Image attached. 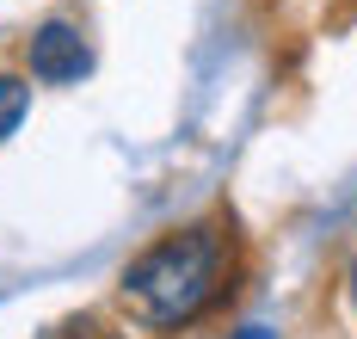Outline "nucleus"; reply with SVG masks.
<instances>
[{"label":"nucleus","mask_w":357,"mask_h":339,"mask_svg":"<svg viewBox=\"0 0 357 339\" xmlns=\"http://www.w3.org/2000/svg\"><path fill=\"white\" fill-rule=\"evenodd\" d=\"M241 278V234L222 216L185 223L148 241L117 278V302L142 333H185L234 296Z\"/></svg>","instance_id":"f257e3e1"},{"label":"nucleus","mask_w":357,"mask_h":339,"mask_svg":"<svg viewBox=\"0 0 357 339\" xmlns=\"http://www.w3.org/2000/svg\"><path fill=\"white\" fill-rule=\"evenodd\" d=\"M25 68L43 86H68V80H80L93 68V43H86V31L74 19L56 13V19H43L31 38H25Z\"/></svg>","instance_id":"f03ea898"},{"label":"nucleus","mask_w":357,"mask_h":339,"mask_svg":"<svg viewBox=\"0 0 357 339\" xmlns=\"http://www.w3.org/2000/svg\"><path fill=\"white\" fill-rule=\"evenodd\" d=\"M25 112H31V80L25 75H0V142L25 123Z\"/></svg>","instance_id":"7ed1b4c3"},{"label":"nucleus","mask_w":357,"mask_h":339,"mask_svg":"<svg viewBox=\"0 0 357 339\" xmlns=\"http://www.w3.org/2000/svg\"><path fill=\"white\" fill-rule=\"evenodd\" d=\"M228 339H278L271 327H241V333H228Z\"/></svg>","instance_id":"20e7f679"},{"label":"nucleus","mask_w":357,"mask_h":339,"mask_svg":"<svg viewBox=\"0 0 357 339\" xmlns=\"http://www.w3.org/2000/svg\"><path fill=\"white\" fill-rule=\"evenodd\" d=\"M80 339H130V333H99V327H86Z\"/></svg>","instance_id":"39448f33"},{"label":"nucleus","mask_w":357,"mask_h":339,"mask_svg":"<svg viewBox=\"0 0 357 339\" xmlns=\"http://www.w3.org/2000/svg\"><path fill=\"white\" fill-rule=\"evenodd\" d=\"M351 296H357V265H351Z\"/></svg>","instance_id":"423d86ee"}]
</instances>
